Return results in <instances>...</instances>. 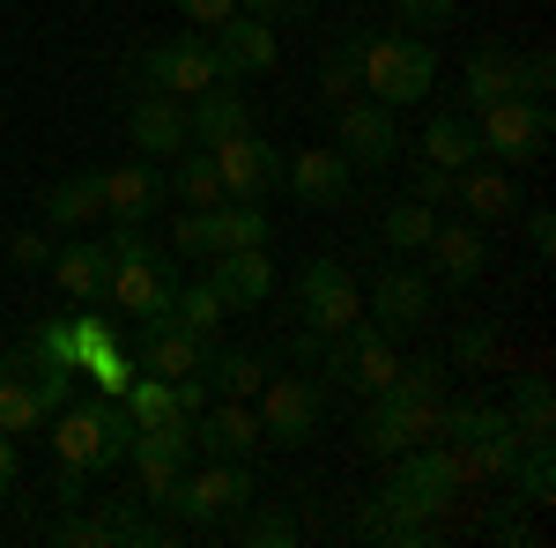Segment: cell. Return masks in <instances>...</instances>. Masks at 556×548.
Listing matches in <instances>:
<instances>
[{
    "mask_svg": "<svg viewBox=\"0 0 556 548\" xmlns=\"http://www.w3.org/2000/svg\"><path fill=\"white\" fill-rule=\"evenodd\" d=\"M52 453L67 467H83V474H112V467L127 460V437H134V416L119 400H83V408H52Z\"/></svg>",
    "mask_w": 556,
    "mask_h": 548,
    "instance_id": "1",
    "label": "cell"
},
{
    "mask_svg": "<svg viewBox=\"0 0 556 548\" xmlns=\"http://www.w3.org/2000/svg\"><path fill=\"white\" fill-rule=\"evenodd\" d=\"M438 89V44L430 38H371L364 44V97H379L386 112H408Z\"/></svg>",
    "mask_w": 556,
    "mask_h": 548,
    "instance_id": "2",
    "label": "cell"
},
{
    "mask_svg": "<svg viewBox=\"0 0 556 548\" xmlns=\"http://www.w3.org/2000/svg\"><path fill=\"white\" fill-rule=\"evenodd\" d=\"M319 364H327V379L349 385V393H386V385L401 379V356H393V334H379L364 311L349 319V327H334V334L319 341Z\"/></svg>",
    "mask_w": 556,
    "mask_h": 548,
    "instance_id": "3",
    "label": "cell"
},
{
    "mask_svg": "<svg viewBox=\"0 0 556 548\" xmlns=\"http://www.w3.org/2000/svg\"><path fill=\"white\" fill-rule=\"evenodd\" d=\"M475 133H482V156H497V164H534V156H549V133H556V112L549 97H497V104H482L475 112Z\"/></svg>",
    "mask_w": 556,
    "mask_h": 548,
    "instance_id": "4",
    "label": "cell"
},
{
    "mask_svg": "<svg viewBox=\"0 0 556 548\" xmlns=\"http://www.w3.org/2000/svg\"><path fill=\"white\" fill-rule=\"evenodd\" d=\"M386 497H393L401 511H416V519H445L453 497H460L453 445H408V453H393V482H386Z\"/></svg>",
    "mask_w": 556,
    "mask_h": 548,
    "instance_id": "5",
    "label": "cell"
},
{
    "mask_svg": "<svg viewBox=\"0 0 556 548\" xmlns=\"http://www.w3.org/2000/svg\"><path fill=\"white\" fill-rule=\"evenodd\" d=\"M127 460H134V474H141V497L164 511L172 489H178V474H186V460H193V422H134Z\"/></svg>",
    "mask_w": 556,
    "mask_h": 548,
    "instance_id": "6",
    "label": "cell"
},
{
    "mask_svg": "<svg viewBox=\"0 0 556 548\" xmlns=\"http://www.w3.org/2000/svg\"><path fill=\"white\" fill-rule=\"evenodd\" d=\"M253 505V474H245V460H208L201 474H178L172 505L186 526H215V519H238V511Z\"/></svg>",
    "mask_w": 556,
    "mask_h": 548,
    "instance_id": "7",
    "label": "cell"
},
{
    "mask_svg": "<svg viewBox=\"0 0 556 548\" xmlns=\"http://www.w3.org/2000/svg\"><path fill=\"white\" fill-rule=\"evenodd\" d=\"M438 437V400L424 393H408V385L393 379L386 393H371V416H364V445L393 460V453H408V445H430Z\"/></svg>",
    "mask_w": 556,
    "mask_h": 548,
    "instance_id": "8",
    "label": "cell"
},
{
    "mask_svg": "<svg viewBox=\"0 0 556 548\" xmlns=\"http://www.w3.org/2000/svg\"><path fill=\"white\" fill-rule=\"evenodd\" d=\"M253 408H260V437H267V445H304V437H319L327 393H319V379H275V371H267V385L253 393Z\"/></svg>",
    "mask_w": 556,
    "mask_h": 548,
    "instance_id": "9",
    "label": "cell"
},
{
    "mask_svg": "<svg viewBox=\"0 0 556 548\" xmlns=\"http://www.w3.org/2000/svg\"><path fill=\"white\" fill-rule=\"evenodd\" d=\"M208 156H215V178H223V201H267V193L282 186V156H275V141H260L253 127L215 141Z\"/></svg>",
    "mask_w": 556,
    "mask_h": 548,
    "instance_id": "10",
    "label": "cell"
},
{
    "mask_svg": "<svg viewBox=\"0 0 556 548\" xmlns=\"http://www.w3.org/2000/svg\"><path fill=\"white\" fill-rule=\"evenodd\" d=\"M298 311H304V327H312V334H334V327H349V319L364 311V290H356V275H349L342 259H304Z\"/></svg>",
    "mask_w": 556,
    "mask_h": 548,
    "instance_id": "11",
    "label": "cell"
},
{
    "mask_svg": "<svg viewBox=\"0 0 556 548\" xmlns=\"http://www.w3.org/2000/svg\"><path fill=\"white\" fill-rule=\"evenodd\" d=\"M215 75L223 82H253V75H275V60H282V44H275V23H260V15H223L215 23Z\"/></svg>",
    "mask_w": 556,
    "mask_h": 548,
    "instance_id": "12",
    "label": "cell"
},
{
    "mask_svg": "<svg viewBox=\"0 0 556 548\" xmlns=\"http://www.w3.org/2000/svg\"><path fill=\"white\" fill-rule=\"evenodd\" d=\"M342 119H334V149H342L356 170H379L401 156V127H393V112H386L379 97H349V104H334Z\"/></svg>",
    "mask_w": 556,
    "mask_h": 548,
    "instance_id": "13",
    "label": "cell"
},
{
    "mask_svg": "<svg viewBox=\"0 0 556 548\" xmlns=\"http://www.w3.org/2000/svg\"><path fill=\"white\" fill-rule=\"evenodd\" d=\"M260 445V408L253 400H208L201 416H193V453H208V460H253Z\"/></svg>",
    "mask_w": 556,
    "mask_h": 548,
    "instance_id": "14",
    "label": "cell"
},
{
    "mask_svg": "<svg viewBox=\"0 0 556 548\" xmlns=\"http://www.w3.org/2000/svg\"><path fill=\"white\" fill-rule=\"evenodd\" d=\"M208 290L223 296V311H260V304L275 296V259H267V245L215 253L208 259Z\"/></svg>",
    "mask_w": 556,
    "mask_h": 548,
    "instance_id": "15",
    "label": "cell"
},
{
    "mask_svg": "<svg viewBox=\"0 0 556 548\" xmlns=\"http://www.w3.org/2000/svg\"><path fill=\"white\" fill-rule=\"evenodd\" d=\"M149 82H156V89H172V97H201L208 82H223V75H215L208 38H193V30L164 38L156 52H149Z\"/></svg>",
    "mask_w": 556,
    "mask_h": 548,
    "instance_id": "16",
    "label": "cell"
},
{
    "mask_svg": "<svg viewBox=\"0 0 556 548\" xmlns=\"http://www.w3.org/2000/svg\"><path fill=\"white\" fill-rule=\"evenodd\" d=\"M97 193H104V215H112V222H134V230H141L172 186H164L156 164H112V170H97Z\"/></svg>",
    "mask_w": 556,
    "mask_h": 548,
    "instance_id": "17",
    "label": "cell"
},
{
    "mask_svg": "<svg viewBox=\"0 0 556 548\" xmlns=\"http://www.w3.org/2000/svg\"><path fill=\"white\" fill-rule=\"evenodd\" d=\"M424 319H430V282L416 267H386L371 282V327L379 334H416Z\"/></svg>",
    "mask_w": 556,
    "mask_h": 548,
    "instance_id": "18",
    "label": "cell"
},
{
    "mask_svg": "<svg viewBox=\"0 0 556 548\" xmlns=\"http://www.w3.org/2000/svg\"><path fill=\"white\" fill-rule=\"evenodd\" d=\"M282 178H290V193H298L304 208H342L356 164H349L342 149H298V156L282 164Z\"/></svg>",
    "mask_w": 556,
    "mask_h": 548,
    "instance_id": "19",
    "label": "cell"
},
{
    "mask_svg": "<svg viewBox=\"0 0 556 548\" xmlns=\"http://www.w3.org/2000/svg\"><path fill=\"white\" fill-rule=\"evenodd\" d=\"M208 334H193V327H178V319H149L141 327V364L156 371V379H186V371H201L208 364Z\"/></svg>",
    "mask_w": 556,
    "mask_h": 548,
    "instance_id": "20",
    "label": "cell"
},
{
    "mask_svg": "<svg viewBox=\"0 0 556 548\" xmlns=\"http://www.w3.org/2000/svg\"><path fill=\"white\" fill-rule=\"evenodd\" d=\"M127 133H134V149H141V156H178V149L193 141V127H186V104H178L172 89H149V97L134 104Z\"/></svg>",
    "mask_w": 556,
    "mask_h": 548,
    "instance_id": "21",
    "label": "cell"
},
{
    "mask_svg": "<svg viewBox=\"0 0 556 548\" xmlns=\"http://www.w3.org/2000/svg\"><path fill=\"white\" fill-rule=\"evenodd\" d=\"M453 201H468V222H505V215H519V186L505 164H482L475 156L460 178H453Z\"/></svg>",
    "mask_w": 556,
    "mask_h": 548,
    "instance_id": "22",
    "label": "cell"
},
{
    "mask_svg": "<svg viewBox=\"0 0 556 548\" xmlns=\"http://www.w3.org/2000/svg\"><path fill=\"white\" fill-rule=\"evenodd\" d=\"M430 267H438V282H453V290H468L475 275H482V222H438L430 230Z\"/></svg>",
    "mask_w": 556,
    "mask_h": 548,
    "instance_id": "23",
    "label": "cell"
},
{
    "mask_svg": "<svg viewBox=\"0 0 556 548\" xmlns=\"http://www.w3.org/2000/svg\"><path fill=\"white\" fill-rule=\"evenodd\" d=\"M30 371H38V348H23V356L0 364V430H8V437H30L45 422L38 393H30Z\"/></svg>",
    "mask_w": 556,
    "mask_h": 548,
    "instance_id": "24",
    "label": "cell"
},
{
    "mask_svg": "<svg viewBox=\"0 0 556 548\" xmlns=\"http://www.w3.org/2000/svg\"><path fill=\"white\" fill-rule=\"evenodd\" d=\"M356 534L364 541H401V548H430L438 541V519H416V511H401L393 497H364V511H356Z\"/></svg>",
    "mask_w": 556,
    "mask_h": 548,
    "instance_id": "25",
    "label": "cell"
},
{
    "mask_svg": "<svg viewBox=\"0 0 556 548\" xmlns=\"http://www.w3.org/2000/svg\"><path fill=\"white\" fill-rule=\"evenodd\" d=\"M416 156L438 164V170H468L475 156H482V133H475L468 112H438V119L424 127V141H416Z\"/></svg>",
    "mask_w": 556,
    "mask_h": 548,
    "instance_id": "26",
    "label": "cell"
},
{
    "mask_svg": "<svg viewBox=\"0 0 556 548\" xmlns=\"http://www.w3.org/2000/svg\"><path fill=\"white\" fill-rule=\"evenodd\" d=\"M52 282L75 296V304H104V282H112V245H67V253H52Z\"/></svg>",
    "mask_w": 556,
    "mask_h": 548,
    "instance_id": "27",
    "label": "cell"
},
{
    "mask_svg": "<svg viewBox=\"0 0 556 548\" xmlns=\"http://www.w3.org/2000/svg\"><path fill=\"white\" fill-rule=\"evenodd\" d=\"M186 127H193V141H230V133H245L253 127V119H245V97H238V89L230 82H208L201 89V97H193V112H186Z\"/></svg>",
    "mask_w": 556,
    "mask_h": 548,
    "instance_id": "28",
    "label": "cell"
},
{
    "mask_svg": "<svg viewBox=\"0 0 556 548\" xmlns=\"http://www.w3.org/2000/svg\"><path fill=\"white\" fill-rule=\"evenodd\" d=\"M497 97H513V52L482 44V52H468V67H460V112H482Z\"/></svg>",
    "mask_w": 556,
    "mask_h": 548,
    "instance_id": "29",
    "label": "cell"
},
{
    "mask_svg": "<svg viewBox=\"0 0 556 548\" xmlns=\"http://www.w3.org/2000/svg\"><path fill=\"white\" fill-rule=\"evenodd\" d=\"M201 379H208L215 400H253L260 385H267V364H260V356H245V348H208Z\"/></svg>",
    "mask_w": 556,
    "mask_h": 548,
    "instance_id": "30",
    "label": "cell"
},
{
    "mask_svg": "<svg viewBox=\"0 0 556 548\" xmlns=\"http://www.w3.org/2000/svg\"><path fill=\"white\" fill-rule=\"evenodd\" d=\"M97 215H104L97 170H83V178H60V186L45 193V222H52V230H83V222H97Z\"/></svg>",
    "mask_w": 556,
    "mask_h": 548,
    "instance_id": "31",
    "label": "cell"
},
{
    "mask_svg": "<svg viewBox=\"0 0 556 548\" xmlns=\"http://www.w3.org/2000/svg\"><path fill=\"white\" fill-rule=\"evenodd\" d=\"M505 482L519 489V505H556V445L549 437H527Z\"/></svg>",
    "mask_w": 556,
    "mask_h": 548,
    "instance_id": "32",
    "label": "cell"
},
{
    "mask_svg": "<svg viewBox=\"0 0 556 548\" xmlns=\"http://www.w3.org/2000/svg\"><path fill=\"white\" fill-rule=\"evenodd\" d=\"M364 44H371V30H349V38L319 60V97H327V104H349V97L364 89Z\"/></svg>",
    "mask_w": 556,
    "mask_h": 548,
    "instance_id": "33",
    "label": "cell"
},
{
    "mask_svg": "<svg viewBox=\"0 0 556 548\" xmlns=\"http://www.w3.org/2000/svg\"><path fill=\"white\" fill-rule=\"evenodd\" d=\"M505 408H490V400H438V437L445 445H482L490 430H505Z\"/></svg>",
    "mask_w": 556,
    "mask_h": 548,
    "instance_id": "34",
    "label": "cell"
},
{
    "mask_svg": "<svg viewBox=\"0 0 556 548\" xmlns=\"http://www.w3.org/2000/svg\"><path fill=\"white\" fill-rule=\"evenodd\" d=\"M267 245V201H215V253Z\"/></svg>",
    "mask_w": 556,
    "mask_h": 548,
    "instance_id": "35",
    "label": "cell"
},
{
    "mask_svg": "<svg viewBox=\"0 0 556 548\" xmlns=\"http://www.w3.org/2000/svg\"><path fill=\"white\" fill-rule=\"evenodd\" d=\"M505 416L519 422V437H549V430H556L549 379H542V371H527V379H513V408H505Z\"/></svg>",
    "mask_w": 556,
    "mask_h": 548,
    "instance_id": "36",
    "label": "cell"
},
{
    "mask_svg": "<svg viewBox=\"0 0 556 548\" xmlns=\"http://www.w3.org/2000/svg\"><path fill=\"white\" fill-rule=\"evenodd\" d=\"M379 230H386V245H393V253H424V245H430V230H438V208L408 193V201H393V208H386Z\"/></svg>",
    "mask_w": 556,
    "mask_h": 548,
    "instance_id": "37",
    "label": "cell"
},
{
    "mask_svg": "<svg viewBox=\"0 0 556 548\" xmlns=\"http://www.w3.org/2000/svg\"><path fill=\"white\" fill-rule=\"evenodd\" d=\"M172 193H178V201H186V208H215V201H223V178H215V156H208V149H193V156L178 149Z\"/></svg>",
    "mask_w": 556,
    "mask_h": 548,
    "instance_id": "38",
    "label": "cell"
},
{
    "mask_svg": "<svg viewBox=\"0 0 556 548\" xmlns=\"http://www.w3.org/2000/svg\"><path fill=\"white\" fill-rule=\"evenodd\" d=\"M238 541L245 548H298V511H282V505H245L238 511Z\"/></svg>",
    "mask_w": 556,
    "mask_h": 548,
    "instance_id": "39",
    "label": "cell"
},
{
    "mask_svg": "<svg viewBox=\"0 0 556 548\" xmlns=\"http://www.w3.org/2000/svg\"><path fill=\"white\" fill-rule=\"evenodd\" d=\"M119 408H127L134 422H186V416H178V400H172V379H156V371H141V379L119 393Z\"/></svg>",
    "mask_w": 556,
    "mask_h": 548,
    "instance_id": "40",
    "label": "cell"
},
{
    "mask_svg": "<svg viewBox=\"0 0 556 548\" xmlns=\"http://www.w3.org/2000/svg\"><path fill=\"white\" fill-rule=\"evenodd\" d=\"M172 319H178V327H193V334H208V341H215V327H223V296H215L208 282H186V290L172 296Z\"/></svg>",
    "mask_w": 556,
    "mask_h": 548,
    "instance_id": "41",
    "label": "cell"
},
{
    "mask_svg": "<svg viewBox=\"0 0 556 548\" xmlns=\"http://www.w3.org/2000/svg\"><path fill=\"white\" fill-rule=\"evenodd\" d=\"M172 245H178V259H215V208H186Z\"/></svg>",
    "mask_w": 556,
    "mask_h": 548,
    "instance_id": "42",
    "label": "cell"
},
{
    "mask_svg": "<svg viewBox=\"0 0 556 548\" xmlns=\"http://www.w3.org/2000/svg\"><path fill=\"white\" fill-rule=\"evenodd\" d=\"M83 379H97V393H104V400H119V393L134 385V364L119 356V348H104V356H89V364H83Z\"/></svg>",
    "mask_w": 556,
    "mask_h": 548,
    "instance_id": "43",
    "label": "cell"
},
{
    "mask_svg": "<svg viewBox=\"0 0 556 548\" xmlns=\"http://www.w3.org/2000/svg\"><path fill=\"white\" fill-rule=\"evenodd\" d=\"M453 15H460V0H401V23L430 38V30H453Z\"/></svg>",
    "mask_w": 556,
    "mask_h": 548,
    "instance_id": "44",
    "label": "cell"
},
{
    "mask_svg": "<svg viewBox=\"0 0 556 548\" xmlns=\"http://www.w3.org/2000/svg\"><path fill=\"white\" fill-rule=\"evenodd\" d=\"M513 89H519V97H549V89H556V60H549V52L513 60Z\"/></svg>",
    "mask_w": 556,
    "mask_h": 548,
    "instance_id": "45",
    "label": "cell"
},
{
    "mask_svg": "<svg viewBox=\"0 0 556 548\" xmlns=\"http://www.w3.org/2000/svg\"><path fill=\"white\" fill-rule=\"evenodd\" d=\"M453 364H468V371L497 364V334H490V327H460V334H453Z\"/></svg>",
    "mask_w": 556,
    "mask_h": 548,
    "instance_id": "46",
    "label": "cell"
},
{
    "mask_svg": "<svg viewBox=\"0 0 556 548\" xmlns=\"http://www.w3.org/2000/svg\"><path fill=\"white\" fill-rule=\"evenodd\" d=\"M453 178H460V170H438V164H424V156H416V178H408V193L438 208V201H453Z\"/></svg>",
    "mask_w": 556,
    "mask_h": 548,
    "instance_id": "47",
    "label": "cell"
},
{
    "mask_svg": "<svg viewBox=\"0 0 556 548\" xmlns=\"http://www.w3.org/2000/svg\"><path fill=\"white\" fill-rule=\"evenodd\" d=\"M30 348H38V364H75V327H67V319H52V327H38Z\"/></svg>",
    "mask_w": 556,
    "mask_h": 548,
    "instance_id": "48",
    "label": "cell"
},
{
    "mask_svg": "<svg viewBox=\"0 0 556 548\" xmlns=\"http://www.w3.org/2000/svg\"><path fill=\"white\" fill-rule=\"evenodd\" d=\"M172 400H178V416L193 422V416L215 400V393H208V379H201V371H186V379H172Z\"/></svg>",
    "mask_w": 556,
    "mask_h": 548,
    "instance_id": "49",
    "label": "cell"
},
{
    "mask_svg": "<svg viewBox=\"0 0 556 548\" xmlns=\"http://www.w3.org/2000/svg\"><path fill=\"white\" fill-rule=\"evenodd\" d=\"M245 15H260V23H298V15H312L319 0H238Z\"/></svg>",
    "mask_w": 556,
    "mask_h": 548,
    "instance_id": "50",
    "label": "cell"
},
{
    "mask_svg": "<svg viewBox=\"0 0 556 548\" xmlns=\"http://www.w3.org/2000/svg\"><path fill=\"white\" fill-rule=\"evenodd\" d=\"M527 253H534V259H556V215L549 208H527Z\"/></svg>",
    "mask_w": 556,
    "mask_h": 548,
    "instance_id": "51",
    "label": "cell"
},
{
    "mask_svg": "<svg viewBox=\"0 0 556 548\" xmlns=\"http://www.w3.org/2000/svg\"><path fill=\"white\" fill-rule=\"evenodd\" d=\"M8 259H15V267H52V245H45L38 230H15V245H8Z\"/></svg>",
    "mask_w": 556,
    "mask_h": 548,
    "instance_id": "52",
    "label": "cell"
},
{
    "mask_svg": "<svg viewBox=\"0 0 556 548\" xmlns=\"http://www.w3.org/2000/svg\"><path fill=\"white\" fill-rule=\"evenodd\" d=\"M186 23H223V15H238V0H172Z\"/></svg>",
    "mask_w": 556,
    "mask_h": 548,
    "instance_id": "53",
    "label": "cell"
},
{
    "mask_svg": "<svg viewBox=\"0 0 556 548\" xmlns=\"http://www.w3.org/2000/svg\"><path fill=\"white\" fill-rule=\"evenodd\" d=\"M490 541H505V548H527L534 534H527V519H519V511H497V519H490Z\"/></svg>",
    "mask_w": 556,
    "mask_h": 548,
    "instance_id": "54",
    "label": "cell"
},
{
    "mask_svg": "<svg viewBox=\"0 0 556 548\" xmlns=\"http://www.w3.org/2000/svg\"><path fill=\"white\" fill-rule=\"evenodd\" d=\"M52 489H60V505H83V467H52Z\"/></svg>",
    "mask_w": 556,
    "mask_h": 548,
    "instance_id": "55",
    "label": "cell"
},
{
    "mask_svg": "<svg viewBox=\"0 0 556 548\" xmlns=\"http://www.w3.org/2000/svg\"><path fill=\"white\" fill-rule=\"evenodd\" d=\"M15 467H23V460H15V437H8V430H0V497H8V489H15Z\"/></svg>",
    "mask_w": 556,
    "mask_h": 548,
    "instance_id": "56",
    "label": "cell"
}]
</instances>
